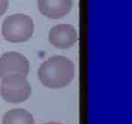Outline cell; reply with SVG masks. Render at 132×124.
Here are the masks:
<instances>
[{"label": "cell", "instance_id": "cell-1", "mask_svg": "<svg viewBox=\"0 0 132 124\" xmlns=\"http://www.w3.org/2000/svg\"><path fill=\"white\" fill-rule=\"evenodd\" d=\"M38 75L44 87L52 89L62 88L74 78L75 66L68 58L55 55L40 64Z\"/></svg>", "mask_w": 132, "mask_h": 124}, {"label": "cell", "instance_id": "cell-2", "mask_svg": "<svg viewBox=\"0 0 132 124\" xmlns=\"http://www.w3.org/2000/svg\"><path fill=\"white\" fill-rule=\"evenodd\" d=\"M2 35L9 42H25L34 32V21L26 14L7 16L2 23Z\"/></svg>", "mask_w": 132, "mask_h": 124}, {"label": "cell", "instance_id": "cell-3", "mask_svg": "<svg viewBox=\"0 0 132 124\" xmlns=\"http://www.w3.org/2000/svg\"><path fill=\"white\" fill-rule=\"evenodd\" d=\"M0 85V93L7 103H21L31 95V87L24 74H14L3 77Z\"/></svg>", "mask_w": 132, "mask_h": 124}, {"label": "cell", "instance_id": "cell-4", "mask_svg": "<svg viewBox=\"0 0 132 124\" xmlns=\"http://www.w3.org/2000/svg\"><path fill=\"white\" fill-rule=\"evenodd\" d=\"M29 72V62L22 53L7 52L0 56V78L8 74H20L27 76Z\"/></svg>", "mask_w": 132, "mask_h": 124}, {"label": "cell", "instance_id": "cell-5", "mask_svg": "<svg viewBox=\"0 0 132 124\" xmlns=\"http://www.w3.org/2000/svg\"><path fill=\"white\" fill-rule=\"evenodd\" d=\"M49 41L59 49H69L75 45L78 41V33L71 24H58L49 31Z\"/></svg>", "mask_w": 132, "mask_h": 124}, {"label": "cell", "instance_id": "cell-6", "mask_svg": "<svg viewBox=\"0 0 132 124\" xmlns=\"http://www.w3.org/2000/svg\"><path fill=\"white\" fill-rule=\"evenodd\" d=\"M38 7L47 18L59 19L71 11L72 0H38Z\"/></svg>", "mask_w": 132, "mask_h": 124}, {"label": "cell", "instance_id": "cell-7", "mask_svg": "<svg viewBox=\"0 0 132 124\" xmlns=\"http://www.w3.org/2000/svg\"><path fill=\"white\" fill-rule=\"evenodd\" d=\"M2 124H35L31 113L23 109H13L6 112Z\"/></svg>", "mask_w": 132, "mask_h": 124}, {"label": "cell", "instance_id": "cell-8", "mask_svg": "<svg viewBox=\"0 0 132 124\" xmlns=\"http://www.w3.org/2000/svg\"><path fill=\"white\" fill-rule=\"evenodd\" d=\"M8 6H9V1L8 0H0V17L6 12Z\"/></svg>", "mask_w": 132, "mask_h": 124}, {"label": "cell", "instance_id": "cell-9", "mask_svg": "<svg viewBox=\"0 0 132 124\" xmlns=\"http://www.w3.org/2000/svg\"><path fill=\"white\" fill-rule=\"evenodd\" d=\"M45 124H62V123H59V122H56V121H51V122H48V123Z\"/></svg>", "mask_w": 132, "mask_h": 124}]
</instances>
